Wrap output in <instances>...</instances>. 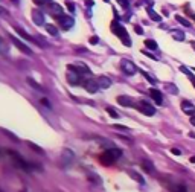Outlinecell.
Returning a JSON list of instances; mask_svg holds the SVG:
<instances>
[{"mask_svg": "<svg viewBox=\"0 0 195 192\" xmlns=\"http://www.w3.org/2000/svg\"><path fill=\"white\" fill-rule=\"evenodd\" d=\"M46 31H47V34H50L52 37L58 35V31H57V28H55L54 24H46Z\"/></svg>", "mask_w": 195, "mask_h": 192, "instance_id": "cell-24", "label": "cell"}, {"mask_svg": "<svg viewBox=\"0 0 195 192\" xmlns=\"http://www.w3.org/2000/svg\"><path fill=\"white\" fill-rule=\"evenodd\" d=\"M111 28H113V32H115L116 35L119 37L122 41H124V44L125 46H131V40H130V37H128V34H126L125 28L122 26V24H119L117 22H113V24H111Z\"/></svg>", "mask_w": 195, "mask_h": 192, "instance_id": "cell-2", "label": "cell"}, {"mask_svg": "<svg viewBox=\"0 0 195 192\" xmlns=\"http://www.w3.org/2000/svg\"><path fill=\"white\" fill-rule=\"evenodd\" d=\"M145 46L148 49H151V50H156V49H157V43H156L154 40H146V41H145Z\"/></svg>", "mask_w": 195, "mask_h": 192, "instance_id": "cell-27", "label": "cell"}, {"mask_svg": "<svg viewBox=\"0 0 195 192\" xmlns=\"http://www.w3.org/2000/svg\"><path fill=\"white\" fill-rule=\"evenodd\" d=\"M121 69H122V72L125 73V75H130V76L137 72V67L134 66V63H131L130 60H122L121 61Z\"/></svg>", "mask_w": 195, "mask_h": 192, "instance_id": "cell-5", "label": "cell"}, {"mask_svg": "<svg viewBox=\"0 0 195 192\" xmlns=\"http://www.w3.org/2000/svg\"><path fill=\"white\" fill-rule=\"evenodd\" d=\"M69 67H72L75 72H78L80 75H90V69L87 67V66H84V64H76V66H69Z\"/></svg>", "mask_w": 195, "mask_h": 192, "instance_id": "cell-16", "label": "cell"}, {"mask_svg": "<svg viewBox=\"0 0 195 192\" xmlns=\"http://www.w3.org/2000/svg\"><path fill=\"white\" fill-rule=\"evenodd\" d=\"M57 22L59 23V26H61L63 29H70V28H73V24H75L73 17H70V15H64V14L57 15Z\"/></svg>", "mask_w": 195, "mask_h": 192, "instance_id": "cell-3", "label": "cell"}, {"mask_svg": "<svg viewBox=\"0 0 195 192\" xmlns=\"http://www.w3.org/2000/svg\"><path fill=\"white\" fill-rule=\"evenodd\" d=\"M66 78H67V83H69V84L76 85V84H80L81 75L78 72H75L72 67H69V69H67V73H66Z\"/></svg>", "mask_w": 195, "mask_h": 192, "instance_id": "cell-8", "label": "cell"}, {"mask_svg": "<svg viewBox=\"0 0 195 192\" xmlns=\"http://www.w3.org/2000/svg\"><path fill=\"white\" fill-rule=\"evenodd\" d=\"M194 114H195V113H194Z\"/></svg>", "mask_w": 195, "mask_h": 192, "instance_id": "cell-48", "label": "cell"}, {"mask_svg": "<svg viewBox=\"0 0 195 192\" xmlns=\"http://www.w3.org/2000/svg\"><path fill=\"white\" fill-rule=\"evenodd\" d=\"M171 35L177 40V41H184V38H186V35H184L183 31H180V29H174V31H171Z\"/></svg>", "mask_w": 195, "mask_h": 192, "instance_id": "cell-19", "label": "cell"}, {"mask_svg": "<svg viewBox=\"0 0 195 192\" xmlns=\"http://www.w3.org/2000/svg\"><path fill=\"white\" fill-rule=\"evenodd\" d=\"M98 41H99V38H98V37H92V38H90V43H92V44H96Z\"/></svg>", "mask_w": 195, "mask_h": 192, "instance_id": "cell-39", "label": "cell"}, {"mask_svg": "<svg viewBox=\"0 0 195 192\" xmlns=\"http://www.w3.org/2000/svg\"><path fill=\"white\" fill-rule=\"evenodd\" d=\"M40 102H41V104H43L44 107H47V108H52V104L49 102V99H47V98H41V101H40Z\"/></svg>", "mask_w": 195, "mask_h": 192, "instance_id": "cell-32", "label": "cell"}, {"mask_svg": "<svg viewBox=\"0 0 195 192\" xmlns=\"http://www.w3.org/2000/svg\"><path fill=\"white\" fill-rule=\"evenodd\" d=\"M117 102L122 105V107H134V101L130 98V96H117Z\"/></svg>", "mask_w": 195, "mask_h": 192, "instance_id": "cell-13", "label": "cell"}, {"mask_svg": "<svg viewBox=\"0 0 195 192\" xmlns=\"http://www.w3.org/2000/svg\"><path fill=\"white\" fill-rule=\"evenodd\" d=\"M82 85H84V88H85L87 92H90V93H96V92H98V88H101L99 84H98V79H93V78L85 79Z\"/></svg>", "mask_w": 195, "mask_h": 192, "instance_id": "cell-9", "label": "cell"}, {"mask_svg": "<svg viewBox=\"0 0 195 192\" xmlns=\"http://www.w3.org/2000/svg\"><path fill=\"white\" fill-rule=\"evenodd\" d=\"M67 9H69L70 12H75V5H73L72 2H69V3H67Z\"/></svg>", "mask_w": 195, "mask_h": 192, "instance_id": "cell-36", "label": "cell"}, {"mask_svg": "<svg viewBox=\"0 0 195 192\" xmlns=\"http://www.w3.org/2000/svg\"><path fill=\"white\" fill-rule=\"evenodd\" d=\"M191 81H192V84H194V87H195V78H192Z\"/></svg>", "mask_w": 195, "mask_h": 192, "instance_id": "cell-43", "label": "cell"}, {"mask_svg": "<svg viewBox=\"0 0 195 192\" xmlns=\"http://www.w3.org/2000/svg\"><path fill=\"white\" fill-rule=\"evenodd\" d=\"M73 159H75V156H73V153L70 151V149H64L63 153H61V159H59V162H61V166L63 168H69L70 165L73 163Z\"/></svg>", "mask_w": 195, "mask_h": 192, "instance_id": "cell-4", "label": "cell"}, {"mask_svg": "<svg viewBox=\"0 0 195 192\" xmlns=\"http://www.w3.org/2000/svg\"><path fill=\"white\" fill-rule=\"evenodd\" d=\"M143 53H145V55H146V57H149V58H152V60H159V58H157V57H156V55H152V53H149V52H146V50H145V52H143Z\"/></svg>", "mask_w": 195, "mask_h": 192, "instance_id": "cell-38", "label": "cell"}, {"mask_svg": "<svg viewBox=\"0 0 195 192\" xmlns=\"http://www.w3.org/2000/svg\"><path fill=\"white\" fill-rule=\"evenodd\" d=\"M175 20H177L180 24H183L184 28H191V22H189V20H186V18L182 17V15H175Z\"/></svg>", "mask_w": 195, "mask_h": 192, "instance_id": "cell-23", "label": "cell"}, {"mask_svg": "<svg viewBox=\"0 0 195 192\" xmlns=\"http://www.w3.org/2000/svg\"><path fill=\"white\" fill-rule=\"evenodd\" d=\"M191 162H192V163H195V157H191Z\"/></svg>", "mask_w": 195, "mask_h": 192, "instance_id": "cell-42", "label": "cell"}, {"mask_svg": "<svg viewBox=\"0 0 195 192\" xmlns=\"http://www.w3.org/2000/svg\"><path fill=\"white\" fill-rule=\"evenodd\" d=\"M11 41H12V44L14 46H17V48L20 49L22 52H24L26 55H32V50H31V48H28L24 43H22L18 38H15V37H11Z\"/></svg>", "mask_w": 195, "mask_h": 192, "instance_id": "cell-10", "label": "cell"}, {"mask_svg": "<svg viewBox=\"0 0 195 192\" xmlns=\"http://www.w3.org/2000/svg\"><path fill=\"white\" fill-rule=\"evenodd\" d=\"M12 2H15V3H17V2H18V0H12Z\"/></svg>", "mask_w": 195, "mask_h": 192, "instance_id": "cell-46", "label": "cell"}, {"mask_svg": "<svg viewBox=\"0 0 195 192\" xmlns=\"http://www.w3.org/2000/svg\"><path fill=\"white\" fill-rule=\"evenodd\" d=\"M119 3H121V6L124 8V9H128V6H130V3H128V0H117Z\"/></svg>", "mask_w": 195, "mask_h": 192, "instance_id": "cell-34", "label": "cell"}, {"mask_svg": "<svg viewBox=\"0 0 195 192\" xmlns=\"http://www.w3.org/2000/svg\"><path fill=\"white\" fill-rule=\"evenodd\" d=\"M192 70H194V72H195V67H194V69H192Z\"/></svg>", "mask_w": 195, "mask_h": 192, "instance_id": "cell-47", "label": "cell"}, {"mask_svg": "<svg viewBox=\"0 0 195 192\" xmlns=\"http://www.w3.org/2000/svg\"><path fill=\"white\" fill-rule=\"evenodd\" d=\"M131 177H133V179H136V180H137L140 184H143V183H145V180H143V179H142V177L139 175L137 172H131Z\"/></svg>", "mask_w": 195, "mask_h": 192, "instance_id": "cell-31", "label": "cell"}, {"mask_svg": "<svg viewBox=\"0 0 195 192\" xmlns=\"http://www.w3.org/2000/svg\"><path fill=\"white\" fill-rule=\"evenodd\" d=\"M8 154L15 159V166H18V168L24 169V171H29V169H31V165H29V163H26V162H24L23 159L18 156L17 153H14V151H9V149H8Z\"/></svg>", "mask_w": 195, "mask_h": 192, "instance_id": "cell-7", "label": "cell"}, {"mask_svg": "<svg viewBox=\"0 0 195 192\" xmlns=\"http://www.w3.org/2000/svg\"><path fill=\"white\" fill-rule=\"evenodd\" d=\"M28 145H29V148H32V149H34L35 153H38V154H44V151H43V148H41V146L32 144V142H28Z\"/></svg>", "mask_w": 195, "mask_h": 192, "instance_id": "cell-25", "label": "cell"}, {"mask_svg": "<svg viewBox=\"0 0 195 192\" xmlns=\"http://www.w3.org/2000/svg\"><path fill=\"white\" fill-rule=\"evenodd\" d=\"M107 113H108L111 118H115V119H117V118L121 116V114H119V113H117V111H116L113 107H107Z\"/></svg>", "mask_w": 195, "mask_h": 192, "instance_id": "cell-28", "label": "cell"}, {"mask_svg": "<svg viewBox=\"0 0 195 192\" xmlns=\"http://www.w3.org/2000/svg\"><path fill=\"white\" fill-rule=\"evenodd\" d=\"M142 168L145 169L146 172L149 174H152V172H156V168H154V165L149 162V160H142Z\"/></svg>", "mask_w": 195, "mask_h": 192, "instance_id": "cell-18", "label": "cell"}, {"mask_svg": "<svg viewBox=\"0 0 195 192\" xmlns=\"http://www.w3.org/2000/svg\"><path fill=\"white\" fill-rule=\"evenodd\" d=\"M192 48H194V49H195V43H192Z\"/></svg>", "mask_w": 195, "mask_h": 192, "instance_id": "cell-45", "label": "cell"}, {"mask_svg": "<svg viewBox=\"0 0 195 192\" xmlns=\"http://www.w3.org/2000/svg\"><path fill=\"white\" fill-rule=\"evenodd\" d=\"M121 156H122V149H119V148H111V149L104 151L102 154L99 156V160H101L102 165L108 166V165H113Z\"/></svg>", "mask_w": 195, "mask_h": 192, "instance_id": "cell-1", "label": "cell"}, {"mask_svg": "<svg viewBox=\"0 0 195 192\" xmlns=\"http://www.w3.org/2000/svg\"><path fill=\"white\" fill-rule=\"evenodd\" d=\"M149 95H151V98L154 99L156 104H159V105L163 104V95H162L160 90H157V88H149Z\"/></svg>", "mask_w": 195, "mask_h": 192, "instance_id": "cell-12", "label": "cell"}, {"mask_svg": "<svg viewBox=\"0 0 195 192\" xmlns=\"http://www.w3.org/2000/svg\"><path fill=\"white\" fill-rule=\"evenodd\" d=\"M85 5H87L89 8H92V6H93V2H92V0H85Z\"/></svg>", "mask_w": 195, "mask_h": 192, "instance_id": "cell-41", "label": "cell"}, {"mask_svg": "<svg viewBox=\"0 0 195 192\" xmlns=\"http://www.w3.org/2000/svg\"><path fill=\"white\" fill-rule=\"evenodd\" d=\"M171 153L174 154V156H180V154H182V151H180L178 148H172V149H171Z\"/></svg>", "mask_w": 195, "mask_h": 192, "instance_id": "cell-35", "label": "cell"}, {"mask_svg": "<svg viewBox=\"0 0 195 192\" xmlns=\"http://www.w3.org/2000/svg\"><path fill=\"white\" fill-rule=\"evenodd\" d=\"M47 8H49V11L52 12V14H55V15L63 14V8H61V5H58V3H55V2H49V3H47Z\"/></svg>", "mask_w": 195, "mask_h": 192, "instance_id": "cell-15", "label": "cell"}, {"mask_svg": "<svg viewBox=\"0 0 195 192\" xmlns=\"http://www.w3.org/2000/svg\"><path fill=\"white\" fill-rule=\"evenodd\" d=\"M26 81H28V84L31 85V87H34L35 90H38V92H47V90H44V87H43V85H40L38 83H35L32 78H28Z\"/></svg>", "mask_w": 195, "mask_h": 192, "instance_id": "cell-20", "label": "cell"}, {"mask_svg": "<svg viewBox=\"0 0 195 192\" xmlns=\"http://www.w3.org/2000/svg\"><path fill=\"white\" fill-rule=\"evenodd\" d=\"M32 22H34L37 26L44 24V15H43V12L38 11V9H34V11H32Z\"/></svg>", "mask_w": 195, "mask_h": 192, "instance_id": "cell-11", "label": "cell"}, {"mask_svg": "<svg viewBox=\"0 0 195 192\" xmlns=\"http://www.w3.org/2000/svg\"><path fill=\"white\" fill-rule=\"evenodd\" d=\"M98 84L101 88H108L110 85H111V81H110V78H107V76H99L98 78Z\"/></svg>", "mask_w": 195, "mask_h": 192, "instance_id": "cell-17", "label": "cell"}, {"mask_svg": "<svg viewBox=\"0 0 195 192\" xmlns=\"http://www.w3.org/2000/svg\"><path fill=\"white\" fill-rule=\"evenodd\" d=\"M146 12H148V15L154 20V22H162V17L156 11H152V8H146Z\"/></svg>", "mask_w": 195, "mask_h": 192, "instance_id": "cell-22", "label": "cell"}, {"mask_svg": "<svg viewBox=\"0 0 195 192\" xmlns=\"http://www.w3.org/2000/svg\"><path fill=\"white\" fill-rule=\"evenodd\" d=\"M180 70H182V72H183V73H186V75L189 76V79H192V78H195L194 75H192V72H191L189 69H186L184 66H180Z\"/></svg>", "mask_w": 195, "mask_h": 192, "instance_id": "cell-30", "label": "cell"}, {"mask_svg": "<svg viewBox=\"0 0 195 192\" xmlns=\"http://www.w3.org/2000/svg\"><path fill=\"white\" fill-rule=\"evenodd\" d=\"M182 110L187 114H194L195 113V107L191 101H182Z\"/></svg>", "mask_w": 195, "mask_h": 192, "instance_id": "cell-14", "label": "cell"}, {"mask_svg": "<svg viewBox=\"0 0 195 192\" xmlns=\"http://www.w3.org/2000/svg\"><path fill=\"white\" fill-rule=\"evenodd\" d=\"M35 2H37L38 5H44V3H49L50 0H35Z\"/></svg>", "mask_w": 195, "mask_h": 192, "instance_id": "cell-40", "label": "cell"}, {"mask_svg": "<svg viewBox=\"0 0 195 192\" xmlns=\"http://www.w3.org/2000/svg\"><path fill=\"white\" fill-rule=\"evenodd\" d=\"M165 88L168 90V93H171V95H178V87L175 84H171V83H166L165 84Z\"/></svg>", "mask_w": 195, "mask_h": 192, "instance_id": "cell-21", "label": "cell"}, {"mask_svg": "<svg viewBox=\"0 0 195 192\" xmlns=\"http://www.w3.org/2000/svg\"><path fill=\"white\" fill-rule=\"evenodd\" d=\"M171 189H172V192H187L184 184H174Z\"/></svg>", "mask_w": 195, "mask_h": 192, "instance_id": "cell-26", "label": "cell"}, {"mask_svg": "<svg viewBox=\"0 0 195 192\" xmlns=\"http://www.w3.org/2000/svg\"><path fill=\"white\" fill-rule=\"evenodd\" d=\"M2 133H3V134H6L11 140H14V142H18V137H17L15 134H12L11 131H8V130H2Z\"/></svg>", "mask_w": 195, "mask_h": 192, "instance_id": "cell-29", "label": "cell"}, {"mask_svg": "<svg viewBox=\"0 0 195 192\" xmlns=\"http://www.w3.org/2000/svg\"><path fill=\"white\" fill-rule=\"evenodd\" d=\"M134 29H136V34H139V35H142V34H143V29H142L140 26H134Z\"/></svg>", "mask_w": 195, "mask_h": 192, "instance_id": "cell-37", "label": "cell"}, {"mask_svg": "<svg viewBox=\"0 0 195 192\" xmlns=\"http://www.w3.org/2000/svg\"><path fill=\"white\" fill-rule=\"evenodd\" d=\"M140 73H142V75H143V76H145V78L148 79L149 83H152V84H156V79H154V78H151V75H148V73H146V72H140Z\"/></svg>", "mask_w": 195, "mask_h": 192, "instance_id": "cell-33", "label": "cell"}, {"mask_svg": "<svg viewBox=\"0 0 195 192\" xmlns=\"http://www.w3.org/2000/svg\"><path fill=\"white\" fill-rule=\"evenodd\" d=\"M192 124H194V125H195V118H192Z\"/></svg>", "mask_w": 195, "mask_h": 192, "instance_id": "cell-44", "label": "cell"}, {"mask_svg": "<svg viewBox=\"0 0 195 192\" xmlns=\"http://www.w3.org/2000/svg\"><path fill=\"white\" fill-rule=\"evenodd\" d=\"M137 108L143 113V114H146V116H154V114H156V108L152 107L149 102H146V101H140Z\"/></svg>", "mask_w": 195, "mask_h": 192, "instance_id": "cell-6", "label": "cell"}]
</instances>
